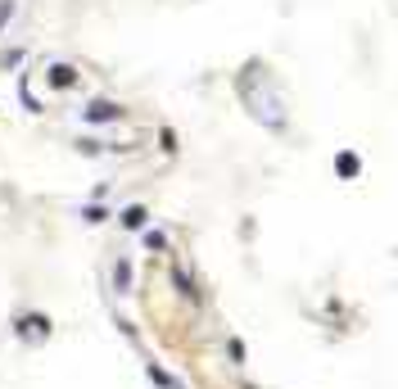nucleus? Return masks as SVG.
Masks as SVG:
<instances>
[{
  "mask_svg": "<svg viewBox=\"0 0 398 389\" xmlns=\"http://www.w3.org/2000/svg\"><path fill=\"white\" fill-rule=\"evenodd\" d=\"M358 173H362V159H358L353 149H339V154H335V177H339V182H353Z\"/></svg>",
  "mask_w": 398,
  "mask_h": 389,
  "instance_id": "obj_1",
  "label": "nucleus"
},
{
  "mask_svg": "<svg viewBox=\"0 0 398 389\" xmlns=\"http://www.w3.org/2000/svg\"><path fill=\"white\" fill-rule=\"evenodd\" d=\"M122 118V104H113V100H96L87 109V122H118Z\"/></svg>",
  "mask_w": 398,
  "mask_h": 389,
  "instance_id": "obj_2",
  "label": "nucleus"
},
{
  "mask_svg": "<svg viewBox=\"0 0 398 389\" xmlns=\"http://www.w3.org/2000/svg\"><path fill=\"white\" fill-rule=\"evenodd\" d=\"M145 208H140V204H131V208H122V226H127V231H140V226H145Z\"/></svg>",
  "mask_w": 398,
  "mask_h": 389,
  "instance_id": "obj_3",
  "label": "nucleus"
},
{
  "mask_svg": "<svg viewBox=\"0 0 398 389\" xmlns=\"http://www.w3.org/2000/svg\"><path fill=\"white\" fill-rule=\"evenodd\" d=\"M73 82H78V73H73L68 64H54L50 68V87H73Z\"/></svg>",
  "mask_w": 398,
  "mask_h": 389,
  "instance_id": "obj_4",
  "label": "nucleus"
},
{
  "mask_svg": "<svg viewBox=\"0 0 398 389\" xmlns=\"http://www.w3.org/2000/svg\"><path fill=\"white\" fill-rule=\"evenodd\" d=\"M113 281H118V294L131 290V263H127V258H118V267H113Z\"/></svg>",
  "mask_w": 398,
  "mask_h": 389,
  "instance_id": "obj_5",
  "label": "nucleus"
},
{
  "mask_svg": "<svg viewBox=\"0 0 398 389\" xmlns=\"http://www.w3.org/2000/svg\"><path fill=\"white\" fill-rule=\"evenodd\" d=\"M145 244L149 249H163V231H145Z\"/></svg>",
  "mask_w": 398,
  "mask_h": 389,
  "instance_id": "obj_6",
  "label": "nucleus"
}]
</instances>
